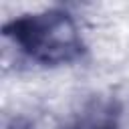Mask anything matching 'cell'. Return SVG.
Wrapping results in <instances>:
<instances>
[{"label": "cell", "instance_id": "obj_1", "mask_svg": "<svg viewBox=\"0 0 129 129\" xmlns=\"http://www.w3.org/2000/svg\"><path fill=\"white\" fill-rule=\"evenodd\" d=\"M6 38L28 60L44 67H58L83 54V34L77 18L67 10H42L12 20Z\"/></svg>", "mask_w": 129, "mask_h": 129}]
</instances>
